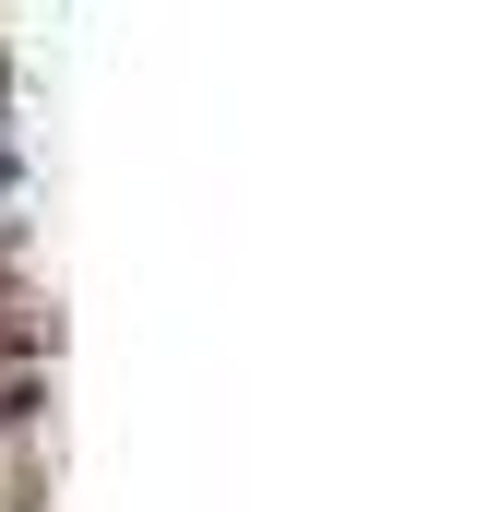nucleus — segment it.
Listing matches in <instances>:
<instances>
[{
    "label": "nucleus",
    "mask_w": 500,
    "mask_h": 512,
    "mask_svg": "<svg viewBox=\"0 0 500 512\" xmlns=\"http://www.w3.org/2000/svg\"><path fill=\"white\" fill-rule=\"evenodd\" d=\"M0 191H12V143H0Z\"/></svg>",
    "instance_id": "obj_1"
}]
</instances>
